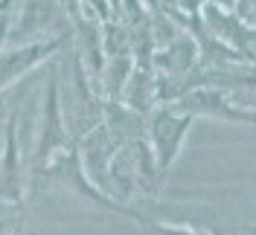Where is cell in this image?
Returning a JSON list of instances; mask_svg holds the SVG:
<instances>
[{
	"instance_id": "7a4b0ae2",
	"label": "cell",
	"mask_w": 256,
	"mask_h": 235,
	"mask_svg": "<svg viewBox=\"0 0 256 235\" xmlns=\"http://www.w3.org/2000/svg\"><path fill=\"white\" fill-rule=\"evenodd\" d=\"M58 44L62 41H35V44H20L15 49H6L0 55V90L12 87L18 78H24L41 61H47L58 49Z\"/></svg>"
},
{
	"instance_id": "8992f818",
	"label": "cell",
	"mask_w": 256,
	"mask_h": 235,
	"mask_svg": "<svg viewBox=\"0 0 256 235\" xmlns=\"http://www.w3.org/2000/svg\"><path fill=\"white\" fill-rule=\"evenodd\" d=\"M0 235H6V224L3 221H0Z\"/></svg>"
},
{
	"instance_id": "5b68a950",
	"label": "cell",
	"mask_w": 256,
	"mask_h": 235,
	"mask_svg": "<svg viewBox=\"0 0 256 235\" xmlns=\"http://www.w3.org/2000/svg\"><path fill=\"white\" fill-rule=\"evenodd\" d=\"M160 235H198V233H190V230H169V227H158Z\"/></svg>"
},
{
	"instance_id": "6da1fadb",
	"label": "cell",
	"mask_w": 256,
	"mask_h": 235,
	"mask_svg": "<svg viewBox=\"0 0 256 235\" xmlns=\"http://www.w3.org/2000/svg\"><path fill=\"white\" fill-rule=\"evenodd\" d=\"M67 151V131L62 119V102H58V81L50 76V93L44 96V116H41V134L35 145V166L44 169V163H52L58 154Z\"/></svg>"
},
{
	"instance_id": "277c9868",
	"label": "cell",
	"mask_w": 256,
	"mask_h": 235,
	"mask_svg": "<svg viewBox=\"0 0 256 235\" xmlns=\"http://www.w3.org/2000/svg\"><path fill=\"white\" fill-rule=\"evenodd\" d=\"M190 131V116H178L175 110H158L152 119V142H154V157H158L160 172L178 157L180 140Z\"/></svg>"
},
{
	"instance_id": "3957f363",
	"label": "cell",
	"mask_w": 256,
	"mask_h": 235,
	"mask_svg": "<svg viewBox=\"0 0 256 235\" xmlns=\"http://www.w3.org/2000/svg\"><path fill=\"white\" fill-rule=\"evenodd\" d=\"M20 142H18V113L6 122V142L0 151V198L3 201H20L24 189V163H20Z\"/></svg>"
}]
</instances>
